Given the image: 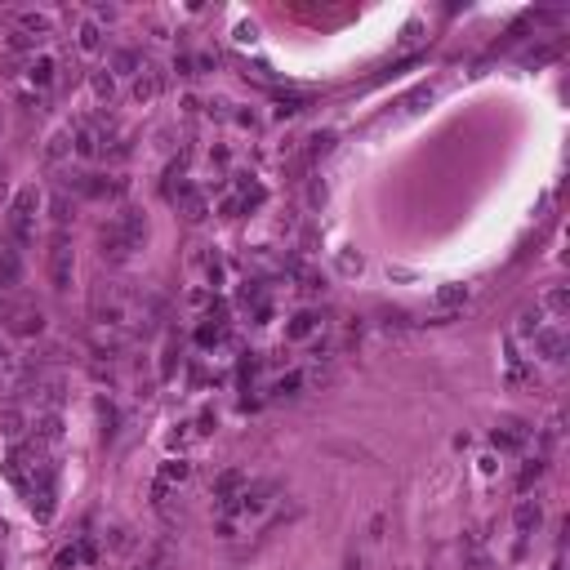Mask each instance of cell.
Here are the masks:
<instances>
[{"instance_id":"cell-34","label":"cell","mask_w":570,"mask_h":570,"mask_svg":"<svg viewBox=\"0 0 570 570\" xmlns=\"http://www.w3.org/2000/svg\"><path fill=\"white\" fill-rule=\"evenodd\" d=\"M50 214H54V223H67V218H72V201H67V192H54Z\"/></svg>"},{"instance_id":"cell-8","label":"cell","mask_w":570,"mask_h":570,"mask_svg":"<svg viewBox=\"0 0 570 570\" xmlns=\"http://www.w3.org/2000/svg\"><path fill=\"white\" fill-rule=\"evenodd\" d=\"M23 281V254L14 241H0V290H14Z\"/></svg>"},{"instance_id":"cell-18","label":"cell","mask_w":570,"mask_h":570,"mask_svg":"<svg viewBox=\"0 0 570 570\" xmlns=\"http://www.w3.org/2000/svg\"><path fill=\"white\" fill-rule=\"evenodd\" d=\"M54 76H59V63L50 59V54H41V59H32V67H27V81L36 85V89H50Z\"/></svg>"},{"instance_id":"cell-6","label":"cell","mask_w":570,"mask_h":570,"mask_svg":"<svg viewBox=\"0 0 570 570\" xmlns=\"http://www.w3.org/2000/svg\"><path fill=\"white\" fill-rule=\"evenodd\" d=\"M72 272H76L72 245L59 236V241H54V250H50V281H54V290H72Z\"/></svg>"},{"instance_id":"cell-38","label":"cell","mask_w":570,"mask_h":570,"mask_svg":"<svg viewBox=\"0 0 570 570\" xmlns=\"http://www.w3.org/2000/svg\"><path fill=\"white\" fill-rule=\"evenodd\" d=\"M174 361H178V339H169V344H165V357H160V379L174 374Z\"/></svg>"},{"instance_id":"cell-10","label":"cell","mask_w":570,"mask_h":570,"mask_svg":"<svg viewBox=\"0 0 570 570\" xmlns=\"http://www.w3.org/2000/svg\"><path fill=\"white\" fill-rule=\"evenodd\" d=\"M112 227H116L120 236H129L134 245H142V236H147V218H142V210H134V205H125V210L112 218Z\"/></svg>"},{"instance_id":"cell-14","label":"cell","mask_w":570,"mask_h":570,"mask_svg":"<svg viewBox=\"0 0 570 570\" xmlns=\"http://www.w3.org/2000/svg\"><path fill=\"white\" fill-rule=\"evenodd\" d=\"M335 151V129H317V134L303 138V165H312V160L330 156Z\"/></svg>"},{"instance_id":"cell-48","label":"cell","mask_w":570,"mask_h":570,"mask_svg":"<svg viewBox=\"0 0 570 570\" xmlns=\"http://www.w3.org/2000/svg\"><path fill=\"white\" fill-rule=\"evenodd\" d=\"M0 570H5V562H0Z\"/></svg>"},{"instance_id":"cell-5","label":"cell","mask_w":570,"mask_h":570,"mask_svg":"<svg viewBox=\"0 0 570 570\" xmlns=\"http://www.w3.org/2000/svg\"><path fill=\"white\" fill-rule=\"evenodd\" d=\"M468 299H472V290H468V285H459V281L436 285V294H432V312H436V321H450Z\"/></svg>"},{"instance_id":"cell-15","label":"cell","mask_w":570,"mask_h":570,"mask_svg":"<svg viewBox=\"0 0 570 570\" xmlns=\"http://www.w3.org/2000/svg\"><path fill=\"white\" fill-rule=\"evenodd\" d=\"M98 129H94V125H85V120H81V125H76V134H72V151H76V156H81V160H94V156H98Z\"/></svg>"},{"instance_id":"cell-23","label":"cell","mask_w":570,"mask_h":570,"mask_svg":"<svg viewBox=\"0 0 570 570\" xmlns=\"http://www.w3.org/2000/svg\"><path fill=\"white\" fill-rule=\"evenodd\" d=\"M178 201H183V214L192 218V223H201V218L210 214V201H205L196 187H183V192H178Z\"/></svg>"},{"instance_id":"cell-20","label":"cell","mask_w":570,"mask_h":570,"mask_svg":"<svg viewBox=\"0 0 570 570\" xmlns=\"http://www.w3.org/2000/svg\"><path fill=\"white\" fill-rule=\"evenodd\" d=\"M503 352H508V357H503V366H508V383L521 388L530 379V370H526V357L517 352V339H508V348H503Z\"/></svg>"},{"instance_id":"cell-32","label":"cell","mask_w":570,"mask_h":570,"mask_svg":"<svg viewBox=\"0 0 570 570\" xmlns=\"http://www.w3.org/2000/svg\"><path fill=\"white\" fill-rule=\"evenodd\" d=\"M299 388H303V374H299V370H290V374H281L277 383H272V392H277V397H294Z\"/></svg>"},{"instance_id":"cell-25","label":"cell","mask_w":570,"mask_h":570,"mask_svg":"<svg viewBox=\"0 0 570 570\" xmlns=\"http://www.w3.org/2000/svg\"><path fill=\"white\" fill-rule=\"evenodd\" d=\"M317 326H321L317 312H294L290 326H285V335H290V339H312V335H317Z\"/></svg>"},{"instance_id":"cell-21","label":"cell","mask_w":570,"mask_h":570,"mask_svg":"<svg viewBox=\"0 0 570 570\" xmlns=\"http://www.w3.org/2000/svg\"><path fill=\"white\" fill-rule=\"evenodd\" d=\"M539 312H553L557 321L570 312V294H566V285H548L544 290V299H539Z\"/></svg>"},{"instance_id":"cell-46","label":"cell","mask_w":570,"mask_h":570,"mask_svg":"<svg viewBox=\"0 0 570 570\" xmlns=\"http://www.w3.org/2000/svg\"><path fill=\"white\" fill-rule=\"evenodd\" d=\"M0 201H5V178H0Z\"/></svg>"},{"instance_id":"cell-28","label":"cell","mask_w":570,"mask_h":570,"mask_svg":"<svg viewBox=\"0 0 570 570\" xmlns=\"http://www.w3.org/2000/svg\"><path fill=\"white\" fill-rule=\"evenodd\" d=\"M67 151H72V134H67V129L50 134V142H45V160H63Z\"/></svg>"},{"instance_id":"cell-39","label":"cell","mask_w":570,"mask_h":570,"mask_svg":"<svg viewBox=\"0 0 570 570\" xmlns=\"http://www.w3.org/2000/svg\"><path fill=\"white\" fill-rule=\"evenodd\" d=\"M23 432H27V427H23V414H18V410H5V436H9V441H18Z\"/></svg>"},{"instance_id":"cell-4","label":"cell","mask_w":570,"mask_h":570,"mask_svg":"<svg viewBox=\"0 0 570 570\" xmlns=\"http://www.w3.org/2000/svg\"><path fill=\"white\" fill-rule=\"evenodd\" d=\"M530 348H535V357H544L548 366H562V361H566V335H562V326H539L535 339H530Z\"/></svg>"},{"instance_id":"cell-13","label":"cell","mask_w":570,"mask_h":570,"mask_svg":"<svg viewBox=\"0 0 570 570\" xmlns=\"http://www.w3.org/2000/svg\"><path fill=\"white\" fill-rule=\"evenodd\" d=\"M539 521H544V503H539V499H521L517 512H512V526H517V535H530V530H539Z\"/></svg>"},{"instance_id":"cell-12","label":"cell","mask_w":570,"mask_h":570,"mask_svg":"<svg viewBox=\"0 0 570 570\" xmlns=\"http://www.w3.org/2000/svg\"><path fill=\"white\" fill-rule=\"evenodd\" d=\"M89 562H98V548L89 544V539H81V544H72V548H63L59 553V570H76V566H89Z\"/></svg>"},{"instance_id":"cell-41","label":"cell","mask_w":570,"mask_h":570,"mask_svg":"<svg viewBox=\"0 0 570 570\" xmlns=\"http://www.w3.org/2000/svg\"><path fill=\"white\" fill-rule=\"evenodd\" d=\"M232 120H236V125H241V129H259V116H254V112H232Z\"/></svg>"},{"instance_id":"cell-42","label":"cell","mask_w":570,"mask_h":570,"mask_svg":"<svg viewBox=\"0 0 570 570\" xmlns=\"http://www.w3.org/2000/svg\"><path fill=\"white\" fill-rule=\"evenodd\" d=\"M41 41H32V36H23V32H14L9 36V50H36Z\"/></svg>"},{"instance_id":"cell-31","label":"cell","mask_w":570,"mask_h":570,"mask_svg":"<svg viewBox=\"0 0 570 570\" xmlns=\"http://www.w3.org/2000/svg\"><path fill=\"white\" fill-rule=\"evenodd\" d=\"M89 85H94V94H98L103 103H112V94H116V81H112V72H94Z\"/></svg>"},{"instance_id":"cell-7","label":"cell","mask_w":570,"mask_h":570,"mask_svg":"<svg viewBox=\"0 0 570 570\" xmlns=\"http://www.w3.org/2000/svg\"><path fill=\"white\" fill-rule=\"evenodd\" d=\"M134 250H138V245L129 241V236H120L112 223L103 227V259H107V263H116V268H120V263H129V259H134Z\"/></svg>"},{"instance_id":"cell-9","label":"cell","mask_w":570,"mask_h":570,"mask_svg":"<svg viewBox=\"0 0 570 570\" xmlns=\"http://www.w3.org/2000/svg\"><path fill=\"white\" fill-rule=\"evenodd\" d=\"M36 445H41V450H45V445H50V450H54V445H63V414L59 410L36 414Z\"/></svg>"},{"instance_id":"cell-1","label":"cell","mask_w":570,"mask_h":570,"mask_svg":"<svg viewBox=\"0 0 570 570\" xmlns=\"http://www.w3.org/2000/svg\"><path fill=\"white\" fill-rule=\"evenodd\" d=\"M89 312H94V326L98 330H120V326H129V317H134V303H129L116 285H98Z\"/></svg>"},{"instance_id":"cell-27","label":"cell","mask_w":570,"mask_h":570,"mask_svg":"<svg viewBox=\"0 0 570 570\" xmlns=\"http://www.w3.org/2000/svg\"><path fill=\"white\" fill-rule=\"evenodd\" d=\"M187 472H192V463H187V459H165V463H160V477H156V481L174 486V481H187Z\"/></svg>"},{"instance_id":"cell-40","label":"cell","mask_w":570,"mask_h":570,"mask_svg":"<svg viewBox=\"0 0 570 570\" xmlns=\"http://www.w3.org/2000/svg\"><path fill=\"white\" fill-rule=\"evenodd\" d=\"M174 72L178 76H196V59H192V54H178V59H174Z\"/></svg>"},{"instance_id":"cell-19","label":"cell","mask_w":570,"mask_h":570,"mask_svg":"<svg viewBox=\"0 0 570 570\" xmlns=\"http://www.w3.org/2000/svg\"><path fill=\"white\" fill-rule=\"evenodd\" d=\"M50 14H36V9H27V14H18V32L23 36H32V41H45L50 36Z\"/></svg>"},{"instance_id":"cell-2","label":"cell","mask_w":570,"mask_h":570,"mask_svg":"<svg viewBox=\"0 0 570 570\" xmlns=\"http://www.w3.org/2000/svg\"><path fill=\"white\" fill-rule=\"evenodd\" d=\"M36 210H41V192H36V187H23V192L9 201V241H14L18 250H23V245H32Z\"/></svg>"},{"instance_id":"cell-24","label":"cell","mask_w":570,"mask_h":570,"mask_svg":"<svg viewBox=\"0 0 570 570\" xmlns=\"http://www.w3.org/2000/svg\"><path fill=\"white\" fill-rule=\"evenodd\" d=\"M160 89H165V72H147V76H138V81H134V98L138 103H151Z\"/></svg>"},{"instance_id":"cell-22","label":"cell","mask_w":570,"mask_h":570,"mask_svg":"<svg viewBox=\"0 0 570 570\" xmlns=\"http://www.w3.org/2000/svg\"><path fill=\"white\" fill-rule=\"evenodd\" d=\"M76 50H81V54H98L103 50V32H98L94 18H85V23L76 27Z\"/></svg>"},{"instance_id":"cell-3","label":"cell","mask_w":570,"mask_h":570,"mask_svg":"<svg viewBox=\"0 0 570 570\" xmlns=\"http://www.w3.org/2000/svg\"><path fill=\"white\" fill-rule=\"evenodd\" d=\"M0 326H5L9 335H23V339H32V335H41L45 317H41V312H36V308H27V303L0 299Z\"/></svg>"},{"instance_id":"cell-44","label":"cell","mask_w":570,"mask_h":570,"mask_svg":"<svg viewBox=\"0 0 570 570\" xmlns=\"http://www.w3.org/2000/svg\"><path fill=\"white\" fill-rule=\"evenodd\" d=\"M236 41H241V45H254V23H241V27H236Z\"/></svg>"},{"instance_id":"cell-36","label":"cell","mask_w":570,"mask_h":570,"mask_svg":"<svg viewBox=\"0 0 570 570\" xmlns=\"http://www.w3.org/2000/svg\"><path fill=\"white\" fill-rule=\"evenodd\" d=\"M98 419H103V432H116V405L107 401V397H98Z\"/></svg>"},{"instance_id":"cell-37","label":"cell","mask_w":570,"mask_h":570,"mask_svg":"<svg viewBox=\"0 0 570 570\" xmlns=\"http://www.w3.org/2000/svg\"><path fill=\"white\" fill-rule=\"evenodd\" d=\"M544 468H548V463H544V454H539V459H530L526 468H521V490H526L530 481H539V477H544Z\"/></svg>"},{"instance_id":"cell-33","label":"cell","mask_w":570,"mask_h":570,"mask_svg":"<svg viewBox=\"0 0 570 570\" xmlns=\"http://www.w3.org/2000/svg\"><path fill=\"white\" fill-rule=\"evenodd\" d=\"M112 72L134 76V72H138V54H134V50H116V59H112Z\"/></svg>"},{"instance_id":"cell-30","label":"cell","mask_w":570,"mask_h":570,"mask_svg":"<svg viewBox=\"0 0 570 570\" xmlns=\"http://www.w3.org/2000/svg\"><path fill=\"white\" fill-rule=\"evenodd\" d=\"M335 268L344 272V277H357L366 263H361V254H357V250H339V254H335Z\"/></svg>"},{"instance_id":"cell-43","label":"cell","mask_w":570,"mask_h":570,"mask_svg":"<svg viewBox=\"0 0 570 570\" xmlns=\"http://www.w3.org/2000/svg\"><path fill=\"white\" fill-rule=\"evenodd\" d=\"M553 59H557V50H553V45H544V50H535L526 63H553Z\"/></svg>"},{"instance_id":"cell-45","label":"cell","mask_w":570,"mask_h":570,"mask_svg":"<svg viewBox=\"0 0 570 570\" xmlns=\"http://www.w3.org/2000/svg\"><path fill=\"white\" fill-rule=\"evenodd\" d=\"M218 210H223V214H236V210H241V196H223V205H218Z\"/></svg>"},{"instance_id":"cell-16","label":"cell","mask_w":570,"mask_h":570,"mask_svg":"<svg viewBox=\"0 0 570 570\" xmlns=\"http://www.w3.org/2000/svg\"><path fill=\"white\" fill-rule=\"evenodd\" d=\"M236 192H241V210H259L268 201V187L254 183V174H236Z\"/></svg>"},{"instance_id":"cell-47","label":"cell","mask_w":570,"mask_h":570,"mask_svg":"<svg viewBox=\"0 0 570 570\" xmlns=\"http://www.w3.org/2000/svg\"><path fill=\"white\" fill-rule=\"evenodd\" d=\"M134 570H156V566H134Z\"/></svg>"},{"instance_id":"cell-11","label":"cell","mask_w":570,"mask_h":570,"mask_svg":"<svg viewBox=\"0 0 570 570\" xmlns=\"http://www.w3.org/2000/svg\"><path fill=\"white\" fill-rule=\"evenodd\" d=\"M490 441H495V450H521V445H526V423L521 419H503L495 432H490Z\"/></svg>"},{"instance_id":"cell-17","label":"cell","mask_w":570,"mask_h":570,"mask_svg":"<svg viewBox=\"0 0 570 570\" xmlns=\"http://www.w3.org/2000/svg\"><path fill=\"white\" fill-rule=\"evenodd\" d=\"M241 490H245V472L241 468H227V472H218V477H214V503L241 495Z\"/></svg>"},{"instance_id":"cell-26","label":"cell","mask_w":570,"mask_h":570,"mask_svg":"<svg viewBox=\"0 0 570 570\" xmlns=\"http://www.w3.org/2000/svg\"><path fill=\"white\" fill-rule=\"evenodd\" d=\"M539 326H544V312H539V303H535V308H526L517 317V335H512V339H535Z\"/></svg>"},{"instance_id":"cell-29","label":"cell","mask_w":570,"mask_h":570,"mask_svg":"<svg viewBox=\"0 0 570 570\" xmlns=\"http://www.w3.org/2000/svg\"><path fill=\"white\" fill-rule=\"evenodd\" d=\"M308 107V98H303V94H281L277 98V116L285 120V116H299V112Z\"/></svg>"},{"instance_id":"cell-35","label":"cell","mask_w":570,"mask_h":570,"mask_svg":"<svg viewBox=\"0 0 570 570\" xmlns=\"http://www.w3.org/2000/svg\"><path fill=\"white\" fill-rule=\"evenodd\" d=\"M192 427H196V436H210L214 427H218V414H214V405H205V410L196 414V423H192Z\"/></svg>"}]
</instances>
